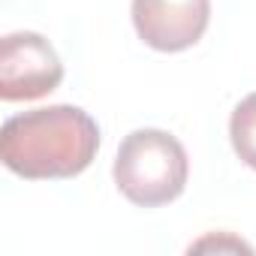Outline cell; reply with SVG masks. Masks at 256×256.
<instances>
[{
    "mask_svg": "<svg viewBox=\"0 0 256 256\" xmlns=\"http://www.w3.org/2000/svg\"><path fill=\"white\" fill-rule=\"evenodd\" d=\"M100 151V126L78 106H46L12 114L0 130L4 166L28 181L82 175Z\"/></svg>",
    "mask_w": 256,
    "mask_h": 256,
    "instance_id": "1",
    "label": "cell"
},
{
    "mask_svg": "<svg viewBox=\"0 0 256 256\" xmlns=\"http://www.w3.org/2000/svg\"><path fill=\"white\" fill-rule=\"evenodd\" d=\"M114 187L126 202L139 208H160L175 202L190 178V160L184 145L157 126H142L124 136L114 166Z\"/></svg>",
    "mask_w": 256,
    "mask_h": 256,
    "instance_id": "2",
    "label": "cell"
},
{
    "mask_svg": "<svg viewBox=\"0 0 256 256\" xmlns=\"http://www.w3.org/2000/svg\"><path fill=\"white\" fill-rule=\"evenodd\" d=\"M60 82L64 64L42 34L16 30L0 40V96L6 102L48 96Z\"/></svg>",
    "mask_w": 256,
    "mask_h": 256,
    "instance_id": "3",
    "label": "cell"
},
{
    "mask_svg": "<svg viewBox=\"0 0 256 256\" xmlns=\"http://www.w3.org/2000/svg\"><path fill=\"white\" fill-rule=\"evenodd\" d=\"M133 28L139 40L163 54L193 48L211 22V0H133Z\"/></svg>",
    "mask_w": 256,
    "mask_h": 256,
    "instance_id": "4",
    "label": "cell"
},
{
    "mask_svg": "<svg viewBox=\"0 0 256 256\" xmlns=\"http://www.w3.org/2000/svg\"><path fill=\"white\" fill-rule=\"evenodd\" d=\"M229 142H232L235 157L244 166L256 169V90L247 94L232 108V118H229Z\"/></svg>",
    "mask_w": 256,
    "mask_h": 256,
    "instance_id": "5",
    "label": "cell"
},
{
    "mask_svg": "<svg viewBox=\"0 0 256 256\" xmlns=\"http://www.w3.org/2000/svg\"><path fill=\"white\" fill-rule=\"evenodd\" d=\"M193 250H235V253H253V247L250 244H244L241 238H232L229 232H223V235H208V238H202V241H196V244H190V253Z\"/></svg>",
    "mask_w": 256,
    "mask_h": 256,
    "instance_id": "6",
    "label": "cell"
}]
</instances>
